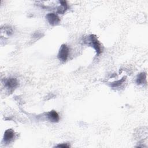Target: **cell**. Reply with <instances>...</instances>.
Listing matches in <instances>:
<instances>
[{
	"label": "cell",
	"instance_id": "obj_1",
	"mask_svg": "<svg viewBox=\"0 0 148 148\" xmlns=\"http://www.w3.org/2000/svg\"><path fill=\"white\" fill-rule=\"evenodd\" d=\"M86 42H88L87 43H88V45H90L91 46L93 47V48L95 50L98 54L101 53L102 51L101 45L95 35H90L88 38V39L86 40Z\"/></svg>",
	"mask_w": 148,
	"mask_h": 148
},
{
	"label": "cell",
	"instance_id": "obj_2",
	"mask_svg": "<svg viewBox=\"0 0 148 148\" xmlns=\"http://www.w3.org/2000/svg\"><path fill=\"white\" fill-rule=\"evenodd\" d=\"M69 49L66 45H61L58 54V58L62 61H65L69 56Z\"/></svg>",
	"mask_w": 148,
	"mask_h": 148
},
{
	"label": "cell",
	"instance_id": "obj_3",
	"mask_svg": "<svg viewBox=\"0 0 148 148\" xmlns=\"http://www.w3.org/2000/svg\"><path fill=\"white\" fill-rule=\"evenodd\" d=\"M46 18L47 20L50 24L52 25H55L60 23V18L55 13H48L46 16Z\"/></svg>",
	"mask_w": 148,
	"mask_h": 148
},
{
	"label": "cell",
	"instance_id": "obj_4",
	"mask_svg": "<svg viewBox=\"0 0 148 148\" xmlns=\"http://www.w3.org/2000/svg\"><path fill=\"white\" fill-rule=\"evenodd\" d=\"M14 136V132L12 129H8L5 131L3 136V141L6 143H9L12 140Z\"/></svg>",
	"mask_w": 148,
	"mask_h": 148
},
{
	"label": "cell",
	"instance_id": "obj_5",
	"mask_svg": "<svg viewBox=\"0 0 148 148\" xmlns=\"http://www.w3.org/2000/svg\"><path fill=\"white\" fill-rule=\"evenodd\" d=\"M5 86L9 88H15L18 82L16 78H9L5 81Z\"/></svg>",
	"mask_w": 148,
	"mask_h": 148
},
{
	"label": "cell",
	"instance_id": "obj_6",
	"mask_svg": "<svg viewBox=\"0 0 148 148\" xmlns=\"http://www.w3.org/2000/svg\"><path fill=\"white\" fill-rule=\"evenodd\" d=\"M48 119L52 122H57L60 120L58 114L55 110H51L47 113Z\"/></svg>",
	"mask_w": 148,
	"mask_h": 148
},
{
	"label": "cell",
	"instance_id": "obj_7",
	"mask_svg": "<svg viewBox=\"0 0 148 148\" xmlns=\"http://www.w3.org/2000/svg\"><path fill=\"white\" fill-rule=\"evenodd\" d=\"M60 6L57 8V13L59 14H63L67 9L68 5L66 2L64 1H60Z\"/></svg>",
	"mask_w": 148,
	"mask_h": 148
},
{
	"label": "cell",
	"instance_id": "obj_8",
	"mask_svg": "<svg viewBox=\"0 0 148 148\" xmlns=\"http://www.w3.org/2000/svg\"><path fill=\"white\" fill-rule=\"evenodd\" d=\"M146 74L144 72L140 73L138 75L136 78V83L138 84H143L146 82Z\"/></svg>",
	"mask_w": 148,
	"mask_h": 148
},
{
	"label": "cell",
	"instance_id": "obj_9",
	"mask_svg": "<svg viewBox=\"0 0 148 148\" xmlns=\"http://www.w3.org/2000/svg\"><path fill=\"white\" fill-rule=\"evenodd\" d=\"M125 77H124L122 79H121L120 80H117V81H116V82H115L114 83H112L111 86L113 87H118V86H120L122 83H123L125 82Z\"/></svg>",
	"mask_w": 148,
	"mask_h": 148
},
{
	"label": "cell",
	"instance_id": "obj_10",
	"mask_svg": "<svg viewBox=\"0 0 148 148\" xmlns=\"http://www.w3.org/2000/svg\"><path fill=\"white\" fill-rule=\"evenodd\" d=\"M58 147H63V148H66V147H69V145H68L67 143H62V144H60L57 146Z\"/></svg>",
	"mask_w": 148,
	"mask_h": 148
}]
</instances>
